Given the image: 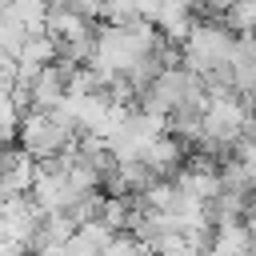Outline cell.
Instances as JSON below:
<instances>
[{
  "label": "cell",
  "mask_w": 256,
  "mask_h": 256,
  "mask_svg": "<svg viewBox=\"0 0 256 256\" xmlns=\"http://www.w3.org/2000/svg\"><path fill=\"white\" fill-rule=\"evenodd\" d=\"M232 44H236V36L220 20H196V28L188 32V40L180 44V68L192 72L196 80H204L208 72L228 68Z\"/></svg>",
  "instance_id": "obj_1"
},
{
  "label": "cell",
  "mask_w": 256,
  "mask_h": 256,
  "mask_svg": "<svg viewBox=\"0 0 256 256\" xmlns=\"http://www.w3.org/2000/svg\"><path fill=\"white\" fill-rule=\"evenodd\" d=\"M76 128H68L56 112H24L20 128H16V148L28 152L32 160H48L60 156L64 148H72Z\"/></svg>",
  "instance_id": "obj_2"
},
{
  "label": "cell",
  "mask_w": 256,
  "mask_h": 256,
  "mask_svg": "<svg viewBox=\"0 0 256 256\" xmlns=\"http://www.w3.org/2000/svg\"><path fill=\"white\" fill-rule=\"evenodd\" d=\"M184 156H188V148L176 140V136H168V132H160L156 140H148L144 148H140V164L148 168V176L152 180H172L180 168H184Z\"/></svg>",
  "instance_id": "obj_3"
},
{
  "label": "cell",
  "mask_w": 256,
  "mask_h": 256,
  "mask_svg": "<svg viewBox=\"0 0 256 256\" xmlns=\"http://www.w3.org/2000/svg\"><path fill=\"white\" fill-rule=\"evenodd\" d=\"M32 180H36V160L28 152H20L16 144H4L0 148V200L28 196Z\"/></svg>",
  "instance_id": "obj_4"
},
{
  "label": "cell",
  "mask_w": 256,
  "mask_h": 256,
  "mask_svg": "<svg viewBox=\"0 0 256 256\" xmlns=\"http://www.w3.org/2000/svg\"><path fill=\"white\" fill-rule=\"evenodd\" d=\"M68 72L56 68V64H44L36 72V80L28 84V96H24V112H56L68 96Z\"/></svg>",
  "instance_id": "obj_5"
},
{
  "label": "cell",
  "mask_w": 256,
  "mask_h": 256,
  "mask_svg": "<svg viewBox=\"0 0 256 256\" xmlns=\"http://www.w3.org/2000/svg\"><path fill=\"white\" fill-rule=\"evenodd\" d=\"M96 32V24H88L84 16L68 12L64 4H48L44 12V36H52L56 44H76V40H88Z\"/></svg>",
  "instance_id": "obj_6"
},
{
  "label": "cell",
  "mask_w": 256,
  "mask_h": 256,
  "mask_svg": "<svg viewBox=\"0 0 256 256\" xmlns=\"http://www.w3.org/2000/svg\"><path fill=\"white\" fill-rule=\"evenodd\" d=\"M108 240H112V232H108L100 220H92V224H80V228L68 236V244H64V256H100Z\"/></svg>",
  "instance_id": "obj_7"
},
{
  "label": "cell",
  "mask_w": 256,
  "mask_h": 256,
  "mask_svg": "<svg viewBox=\"0 0 256 256\" xmlns=\"http://www.w3.org/2000/svg\"><path fill=\"white\" fill-rule=\"evenodd\" d=\"M220 24L232 36H256V0H232L220 16Z\"/></svg>",
  "instance_id": "obj_8"
},
{
  "label": "cell",
  "mask_w": 256,
  "mask_h": 256,
  "mask_svg": "<svg viewBox=\"0 0 256 256\" xmlns=\"http://www.w3.org/2000/svg\"><path fill=\"white\" fill-rule=\"evenodd\" d=\"M16 60H20V64H32V68H44V64L56 60V40L44 36V32H28L24 44H20V56H16Z\"/></svg>",
  "instance_id": "obj_9"
},
{
  "label": "cell",
  "mask_w": 256,
  "mask_h": 256,
  "mask_svg": "<svg viewBox=\"0 0 256 256\" xmlns=\"http://www.w3.org/2000/svg\"><path fill=\"white\" fill-rule=\"evenodd\" d=\"M144 212H172L176 208V184L172 180H152L144 192H136Z\"/></svg>",
  "instance_id": "obj_10"
},
{
  "label": "cell",
  "mask_w": 256,
  "mask_h": 256,
  "mask_svg": "<svg viewBox=\"0 0 256 256\" xmlns=\"http://www.w3.org/2000/svg\"><path fill=\"white\" fill-rule=\"evenodd\" d=\"M100 24L104 28H132V24H140V12H136L132 0H104Z\"/></svg>",
  "instance_id": "obj_11"
},
{
  "label": "cell",
  "mask_w": 256,
  "mask_h": 256,
  "mask_svg": "<svg viewBox=\"0 0 256 256\" xmlns=\"http://www.w3.org/2000/svg\"><path fill=\"white\" fill-rule=\"evenodd\" d=\"M64 88H68V96H96V92H104V80L84 64V68H72L68 72V84Z\"/></svg>",
  "instance_id": "obj_12"
},
{
  "label": "cell",
  "mask_w": 256,
  "mask_h": 256,
  "mask_svg": "<svg viewBox=\"0 0 256 256\" xmlns=\"http://www.w3.org/2000/svg\"><path fill=\"white\" fill-rule=\"evenodd\" d=\"M164 4H176V8H192V0H164Z\"/></svg>",
  "instance_id": "obj_13"
},
{
  "label": "cell",
  "mask_w": 256,
  "mask_h": 256,
  "mask_svg": "<svg viewBox=\"0 0 256 256\" xmlns=\"http://www.w3.org/2000/svg\"><path fill=\"white\" fill-rule=\"evenodd\" d=\"M8 8H12V0H0V12H8Z\"/></svg>",
  "instance_id": "obj_14"
}]
</instances>
